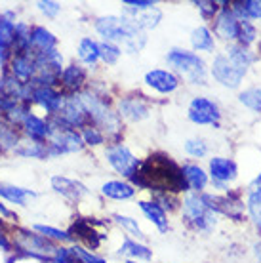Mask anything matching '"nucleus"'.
<instances>
[{"label": "nucleus", "instance_id": "obj_17", "mask_svg": "<svg viewBox=\"0 0 261 263\" xmlns=\"http://www.w3.org/2000/svg\"><path fill=\"white\" fill-rule=\"evenodd\" d=\"M122 17L130 20L137 29H141L145 33V29H155L158 25V21L162 20V12L157 6L149 8L145 12H132V10H126L124 8V15Z\"/></svg>", "mask_w": 261, "mask_h": 263}, {"label": "nucleus", "instance_id": "obj_19", "mask_svg": "<svg viewBox=\"0 0 261 263\" xmlns=\"http://www.w3.org/2000/svg\"><path fill=\"white\" fill-rule=\"evenodd\" d=\"M21 126L25 128V134L33 141H46L48 136H50V126H48V122L42 120L40 117H36V115H33V112L27 115V119L23 120Z\"/></svg>", "mask_w": 261, "mask_h": 263}, {"label": "nucleus", "instance_id": "obj_11", "mask_svg": "<svg viewBox=\"0 0 261 263\" xmlns=\"http://www.w3.org/2000/svg\"><path fill=\"white\" fill-rule=\"evenodd\" d=\"M210 174L214 179V185H217L221 191L227 189V183L236 179V164L235 160H231L227 157H214L210 158Z\"/></svg>", "mask_w": 261, "mask_h": 263}, {"label": "nucleus", "instance_id": "obj_13", "mask_svg": "<svg viewBox=\"0 0 261 263\" xmlns=\"http://www.w3.org/2000/svg\"><path fill=\"white\" fill-rule=\"evenodd\" d=\"M145 84L160 93H172L179 88V79L172 71L164 69H153L145 74Z\"/></svg>", "mask_w": 261, "mask_h": 263}, {"label": "nucleus", "instance_id": "obj_28", "mask_svg": "<svg viewBox=\"0 0 261 263\" xmlns=\"http://www.w3.org/2000/svg\"><path fill=\"white\" fill-rule=\"evenodd\" d=\"M79 58L86 65H96L99 60V44L91 39H82L79 44Z\"/></svg>", "mask_w": 261, "mask_h": 263}, {"label": "nucleus", "instance_id": "obj_15", "mask_svg": "<svg viewBox=\"0 0 261 263\" xmlns=\"http://www.w3.org/2000/svg\"><path fill=\"white\" fill-rule=\"evenodd\" d=\"M10 67H12V74L21 82L33 80L36 74V67H34V58L29 52L25 53H13L10 60Z\"/></svg>", "mask_w": 261, "mask_h": 263}, {"label": "nucleus", "instance_id": "obj_16", "mask_svg": "<svg viewBox=\"0 0 261 263\" xmlns=\"http://www.w3.org/2000/svg\"><path fill=\"white\" fill-rule=\"evenodd\" d=\"M118 111H120V117L132 120V122H139L149 117V107L143 99L139 98H124L120 99L118 103Z\"/></svg>", "mask_w": 261, "mask_h": 263}, {"label": "nucleus", "instance_id": "obj_45", "mask_svg": "<svg viewBox=\"0 0 261 263\" xmlns=\"http://www.w3.org/2000/svg\"><path fill=\"white\" fill-rule=\"evenodd\" d=\"M252 216V219H254V223H255V227H257V231L261 233V208L259 210H255L254 214H250Z\"/></svg>", "mask_w": 261, "mask_h": 263}, {"label": "nucleus", "instance_id": "obj_7", "mask_svg": "<svg viewBox=\"0 0 261 263\" xmlns=\"http://www.w3.org/2000/svg\"><path fill=\"white\" fill-rule=\"evenodd\" d=\"M105 157H107L109 164H111L118 174H122L124 178H130V179L136 176V172L139 170V166H141V162L134 157V153H132L124 143H111L107 147V151H105Z\"/></svg>", "mask_w": 261, "mask_h": 263}, {"label": "nucleus", "instance_id": "obj_48", "mask_svg": "<svg viewBox=\"0 0 261 263\" xmlns=\"http://www.w3.org/2000/svg\"><path fill=\"white\" fill-rule=\"evenodd\" d=\"M0 214H2V216H6V217H12V212L8 210L4 204H0Z\"/></svg>", "mask_w": 261, "mask_h": 263}, {"label": "nucleus", "instance_id": "obj_43", "mask_svg": "<svg viewBox=\"0 0 261 263\" xmlns=\"http://www.w3.org/2000/svg\"><path fill=\"white\" fill-rule=\"evenodd\" d=\"M36 8L42 13H46L48 17H55L59 13V10H61V6H59L58 2H36Z\"/></svg>", "mask_w": 261, "mask_h": 263}, {"label": "nucleus", "instance_id": "obj_30", "mask_svg": "<svg viewBox=\"0 0 261 263\" xmlns=\"http://www.w3.org/2000/svg\"><path fill=\"white\" fill-rule=\"evenodd\" d=\"M13 42H15V21H12V13L0 20V46L10 48L13 52Z\"/></svg>", "mask_w": 261, "mask_h": 263}, {"label": "nucleus", "instance_id": "obj_3", "mask_svg": "<svg viewBox=\"0 0 261 263\" xmlns=\"http://www.w3.org/2000/svg\"><path fill=\"white\" fill-rule=\"evenodd\" d=\"M183 216L196 231H212L219 214L210 206L206 195L189 193L183 198Z\"/></svg>", "mask_w": 261, "mask_h": 263}, {"label": "nucleus", "instance_id": "obj_2", "mask_svg": "<svg viewBox=\"0 0 261 263\" xmlns=\"http://www.w3.org/2000/svg\"><path fill=\"white\" fill-rule=\"evenodd\" d=\"M96 31L105 39V42H111L115 46H122L126 52L136 53L145 46V33L137 29L130 20L126 17H99L96 21Z\"/></svg>", "mask_w": 261, "mask_h": 263}, {"label": "nucleus", "instance_id": "obj_49", "mask_svg": "<svg viewBox=\"0 0 261 263\" xmlns=\"http://www.w3.org/2000/svg\"><path fill=\"white\" fill-rule=\"evenodd\" d=\"M4 92V79H2V77H0V93ZM0 98H2V96H0Z\"/></svg>", "mask_w": 261, "mask_h": 263}, {"label": "nucleus", "instance_id": "obj_33", "mask_svg": "<svg viewBox=\"0 0 261 263\" xmlns=\"http://www.w3.org/2000/svg\"><path fill=\"white\" fill-rule=\"evenodd\" d=\"M259 208H261V174L250 183V189H248V212L254 214Z\"/></svg>", "mask_w": 261, "mask_h": 263}, {"label": "nucleus", "instance_id": "obj_5", "mask_svg": "<svg viewBox=\"0 0 261 263\" xmlns=\"http://www.w3.org/2000/svg\"><path fill=\"white\" fill-rule=\"evenodd\" d=\"M80 101H82V105H84L86 112H88V119L98 128L105 130L107 134H118L120 132V119H118V115L111 111V107L107 105L103 99L98 98L96 93L84 92L80 93Z\"/></svg>", "mask_w": 261, "mask_h": 263}, {"label": "nucleus", "instance_id": "obj_38", "mask_svg": "<svg viewBox=\"0 0 261 263\" xmlns=\"http://www.w3.org/2000/svg\"><path fill=\"white\" fill-rule=\"evenodd\" d=\"M185 151L187 155L195 158H202L206 153H208V145L204 141L202 138H193V139H187L185 141Z\"/></svg>", "mask_w": 261, "mask_h": 263}, {"label": "nucleus", "instance_id": "obj_44", "mask_svg": "<svg viewBox=\"0 0 261 263\" xmlns=\"http://www.w3.org/2000/svg\"><path fill=\"white\" fill-rule=\"evenodd\" d=\"M13 55V52L10 50V48H4V46H0V65H6L8 60Z\"/></svg>", "mask_w": 261, "mask_h": 263}, {"label": "nucleus", "instance_id": "obj_24", "mask_svg": "<svg viewBox=\"0 0 261 263\" xmlns=\"http://www.w3.org/2000/svg\"><path fill=\"white\" fill-rule=\"evenodd\" d=\"M191 44H193L196 52H214L216 50V42H214V36H212L208 27H196V29H193Z\"/></svg>", "mask_w": 261, "mask_h": 263}, {"label": "nucleus", "instance_id": "obj_41", "mask_svg": "<svg viewBox=\"0 0 261 263\" xmlns=\"http://www.w3.org/2000/svg\"><path fill=\"white\" fill-rule=\"evenodd\" d=\"M50 263H79L71 248H55Z\"/></svg>", "mask_w": 261, "mask_h": 263}, {"label": "nucleus", "instance_id": "obj_21", "mask_svg": "<svg viewBox=\"0 0 261 263\" xmlns=\"http://www.w3.org/2000/svg\"><path fill=\"white\" fill-rule=\"evenodd\" d=\"M139 208H141V212H143L145 216H147V219H149L151 223L157 225L158 231H168V216H166V212H164V208L160 206L158 202H149V200H141L139 202Z\"/></svg>", "mask_w": 261, "mask_h": 263}, {"label": "nucleus", "instance_id": "obj_14", "mask_svg": "<svg viewBox=\"0 0 261 263\" xmlns=\"http://www.w3.org/2000/svg\"><path fill=\"white\" fill-rule=\"evenodd\" d=\"M240 21L235 17L231 8H223L216 17V34L223 40H238Z\"/></svg>", "mask_w": 261, "mask_h": 263}, {"label": "nucleus", "instance_id": "obj_34", "mask_svg": "<svg viewBox=\"0 0 261 263\" xmlns=\"http://www.w3.org/2000/svg\"><path fill=\"white\" fill-rule=\"evenodd\" d=\"M34 231H39L42 237H46L48 240H55V242H67V240L72 238L69 233L59 231L55 227H50V225H34Z\"/></svg>", "mask_w": 261, "mask_h": 263}, {"label": "nucleus", "instance_id": "obj_29", "mask_svg": "<svg viewBox=\"0 0 261 263\" xmlns=\"http://www.w3.org/2000/svg\"><path fill=\"white\" fill-rule=\"evenodd\" d=\"M225 55H227L229 60H233L235 63H238V65H242V67H250L255 61L254 53L250 52L248 48L240 46V44H231V46H227Z\"/></svg>", "mask_w": 261, "mask_h": 263}, {"label": "nucleus", "instance_id": "obj_46", "mask_svg": "<svg viewBox=\"0 0 261 263\" xmlns=\"http://www.w3.org/2000/svg\"><path fill=\"white\" fill-rule=\"evenodd\" d=\"M0 248L2 250H10V242H8V238H6V235L0 231Z\"/></svg>", "mask_w": 261, "mask_h": 263}, {"label": "nucleus", "instance_id": "obj_23", "mask_svg": "<svg viewBox=\"0 0 261 263\" xmlns=\"http://www.w3.org/2000/svg\"><path fill=\"white\" fill-rule=\"evenodd\" d=\"M52 185L55 191L61 193L63 197L71 198V200H79L86 193V189L80 183H77V181H72V179H69V178H61V176L52 178Z\"/></svg>", "mask_w": 261, "mask_h": 263}, {"label": "nucleus", "instance_id": "obj_37", "mask_svg": "<svg viewBox=\"0 0 261 263\" xmlns=\"http://www.w3.org/2000/svg\"><path fill=\"white\" fill-rule=\"evenodd\" d=\"M255 36H257V31H255V27L252 25V21L244 20L240 21V31H238V44L240 46H250L252 42L255 40Z\"/></svg>", "mask_w": 261, "mask_h": 263}, {"label": "nucleus", "instance_id": "obj_50", "mask_svg": "<svg viewBox=\"0 0 261 263\" xmlns=\"http://www.w3.org/2000/svg\"><path fill=\"white\" fill-rule=\"evenodd\" d=\"M128 263H137V261H134V259H130V261H128Z\"/></svg>", "mask_w": 261, "mask_h": 263}, {"label": "nucleus", "instance_id": "obj_27", "mask_svg": "<svg viewBox=\"0 0 261 263\" xmlns=\"http://www.w3.org/2000/svg\"><path fill=\"white\" fill-rule=\"evenodd\" d=\"M118 254L126 257H134V259H151V257H153V252H151L147 246L136 242V240H132V238H126L124 242H122Z\"/></svg>", "mask_w": 261, "mask_h": 263}, {"label": "nucleus", "instance_id": "obj_25", "mask_svg": "<svg viewBox=\"0 0 261 263\" xmlns=\"http://www.w3.org/2000/svg\"><path fill=\"white\" fill-rule=\"evenodd\" d=\"M59 80H61V84L65 86L67 90H79L80 86L84 84L86 72L80 65H69L67 69L61 71Z\"/></svg>", "mask_w": 261, "mask_h": 263}, {"label": "nucleus", "instance_id": "obj_9", "mask_svg": "<svg viewBox=\"0 0 261 263\" xmlns=\"http://www.w3.org/2000/svg\"><path fill=\"white\" fill-rule=\"evenodd\" d=\"M15 246L34 257H52L53 252H55V246L52 244V240H48L42 235H34L31 231H17Z\"/></svg>", "mask_w": 261, "mask_h": 263}, {"label": "nucleus", "instance_id": "obj_20", "mask_svg": "<svg viewBox=\"0 0 261 263\" xmlns=\"http://www.w3.org/2000/svg\"><path fill=\"white\" fill-rule=\"evenodd\" d=\"M181 174L183 178H185V183L189 185L195 193H200L206 189V185H208V174L198 164H183Z\"/></svg>", "mask_w": 261, "mask_h": 263}, {"label": "nucleus", "instance_id": "obj_8", "mask_svg": "<svg viewBox=\"0 0 261 263\" xmlns=\"http://www.w3.org/2000/svg\"><path fill=\"white\" fill-rule=\"evenodd\" d=\"M191 122H195L198 126H219L221 120V112L219 107L208 98H193L189 103V112H187Z\"/></svg>", "mask_w": 261, "mask_h": 263}, {"label": "nucleus", "instance_id": "obj_36", "mask_svg": "<svg viewBox=\"0 0 261 263\" xmlns=\"http://www.w3.org/2000/svg\"><path fill=\"white\" fill-rule=\"evenodd\" d=\"M120 58V48L111 42H101L99 44V60H103L107 65H115Z\"/></svg>", "mask_w": 261, "mask_h": 263}, {"label": "nucleus", "instance_id": "obj_18", "mask_svg": "<svg viewBox=\"0 0 261 263\" xmlns=\"http://www.w3.org/2000/svg\"><path fill=\"white\" fill-rule=\"evenodd\" d=\"M55 36H53L46 27H33L31 29V40H29V53L33 52V55L55 48Z\"/></svg>", "mask_w": 261, "mask_h": 263}, {"label": "nucleus", "instance_id": "obj_22", "mask_svg": "<svg viewBox=\"0 0 261 263\" xmlns=\"http://www.w3.org/2000/svg\"><path fill=\"white\" fill-rule=\"evenodd\" d=\"M101 193L113 200H128L136 195V189L128 181H107L101 187Z\"/></svg>", "mask_w": 261, "mask_h": 263}, {"label": "nucleus", "instance_id": "obj_12", "mask_svg": "<svg viewBox=\"0 0 261 263\" xmlns=\"http://www.w3.org/2000/svg\"><path fill=\"white\" fill-rule=\"evenodd\" d=\"M33 84V82H31ZM63 98L58 90H53V86H40V84H33V101L39 103L42 109H46L52 115H58L59 109H61V103H63Z\"/></svg>", "mask_w": 261, "mask_h": 263}, {"label": "nucleus", "instance_id": "obj_51", "mask_svg": "<svg viewBox=\"0 0 261 263\" xmlns=\"http://www.w3.org/2000/svg\"><path fill=\"white\" fill-rule=\"evenodd\" d=\"M0 20H2V17H0Z\"/></svg>", "mask_w": 261, "mask_h": 263}, {"label": "nucleus", "instance_id": "obj_26", "mask_svg": "<svg viewBox=\"0 0 261 263\" xmlns=\"http://www.w3.org/2000/svg\"><path fill=\"white\" fill-rule=\"evenodd\" d=\"M0 197H4L6 200H10V202H13V204L25 206L27 198L34 197V191H31V189H23V187H15V185L0 183Z\"/></svg>", "mask_w": 261, "mask_h": 263}, {"label": "nucleus", "instance_id": "obj_31", "mask_svg": "<svg viewBox=\"0 0 261 263\" xmlns=\"http://www.w3.org/2000/svg\"><path fill=\"white\" fill-rule=\"evenodd\" d=\"M15 153L17 155H21V157H31V158H46L48 157V143H44V141H27V143H23L21 147H17L15 149Z\"/></svg>", "mask_w": 261, "mask_h": 263}, {"label": "nucleus", "instance_id": "obj_1", "mask_svg": "<svg viewBox=\"0 0 261 263\" xmlns=\"http://www.w3.org/2000/svg\"><path fill=\"white\" fill-rule=\"evenodd\" d=\"M132 181L139 187L155 189V191L160 193L185 191L187 189L181 168L170 157H164V155H155L145 164L139 166V170L136 172Z\"/></svg>", "mask_w": 261, "mask_h": 263}, {"label": "nucleus", "instance_id": "obj_4", "mask_svg": "<svg viewBox=\"0 0 261 263\" xmlns=\"http://www.w3.org/2000/svg\"><path fill=\"white\" fill-rule=\"evenodd\" d=\"M166 61L189 84H206V65H204L202 58H198V53L174 48L168 52Z\"/></svg>", "mask_w": 261, "mask_h": 263}, {"label": "nucleus", "instance_id": "obj_35", "mask_svg": "<svg viewBox=\"0 0 261 263\" xmlns=\"http://www.w3.org/2000/svg\"><path fill=\"white\" fill-rule=\"evenodd\" d=\"M115 221H117L120 227L124 231H128L130 235H134V237L137 238H143V231H141V227L137 225V219H134V217H128V216H122V214H115Z\"/></svg>", "mask_w": 261, "mask_h": 263}, {"label": "nucleus", "instance_id": "obj_47", "mask_svg": "<svg viewBox=\"0 0 261 263\" xmlns=\"http://www.w3.org/2000/svg\"><path fill=\"white\" fill-rule=\"evenodd\" d=\"M254 256H255V259L261 263V242H255L254 244Z\"/></svg>", "mask_w": 261, "mask_h": 263}, {"label": "nucleus", "instance_id": "obj_42", "mask_svg": "<svg viewBox=\"0 0 261 263\" xmlns=\"http://www.w3.org/2000/svg\"><path fill=\"white\" fill-rule=\"evenodd\" d=\"M196 8L200 10V13H202L206 20H212L214 15L217 13V2H196Z\"/></svg>", "mask_w": 261, "mask_h": 263}, {"label": "nucleus", "instance_id": "obj_40", "mask_svg": "<svg viewBox=\"0 0 261 263\" xmlns=\"http://www.w3.org/2000/svg\"><path fill=\"white\" fill-rule=\"evenodd\" d=\"M71 250L79 263H105L103 257L94 256V254H90V252L84 250V248H80V246H74V248H71Z\"/></svg>", "mask_w": 261, "mask_h": 263}, {"label": "nucleus", "instance_id": "obj_32", "mask_svg": "<svg viewBox=\"0 0 261 263\" xmlns=\"http://www.w3.org/2000/svg\"><path fill=\"white\" fill-rule=\"evenodd\" d=\"M238 101L250 111L261 112V88H248L238 93Z\"/></svg>", "mask_w": 261, "mask_h": 263}, {"label": "nucleus", "instance_id": "obj_10", "mask_svg": "<svg viewBox=\"0 0 261 263\" xmlns=\"http://www.w3.org/2000/svg\"><path fill=\"white\" fill-rule=\"evenodd\" d=\"M58 117L65 124H69L71 128H86L88 124V112H86L84 105H82V101L80 98L77 96H65L63 98V103H61V109H59Z\"/></svg>", "mask_w": 261, "mask_h": 263}, {"label": "nucleus", "instance_id": "obj_39", "mask_svg": "<svg viewBox=\"0 0 261 263\" xmlns=\"http://www.w3.org/2000/svg\"><path fill=\"white\" fill-rule=\"evenodd\" d=\"M80 136L84 139V145H101L105 139L103 132L99 128H91V126H86Z\"/></svg>", "mask_w": 261, "mask_h": 263}, {"label": "nucleus", "instance_id": "obj_6", "mask_svg": "<svg viewBox=\"0 0 261 263\" xmlns=\"http://www.w3.org/2000/svg\"><path fill=\"white\" fill-rule=\"evenodd\" d=\"M246 72H248V67L235 63L233 60H229L225 53L216 55V60L212 63V77L229 90L238 88L244 77H246Z\"/></svg>", "mask_w": 261, "mask_h": 263}]
</instances>
